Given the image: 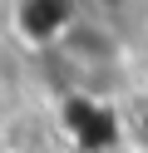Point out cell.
<instances>
[{
  "label": "cell",
  "instance_id": "3",
  "mask_svg": "<svg viewBox=\"0 0 148 153\" xmlns=\"http://www.w3.org/2000/svg\"><path fill=\"white\" fill-rule=\"evenodd\" d=\"M64 128L74 133L79 148L99 153V148L114 143L118 123H114V109H109V104H99V99H69V104H64Z\"/></svg>",
  "mask_w": 148,
  "mask_h": 153
},
{
  "label": "cell",
  "instance_id": "2",
  "mask_svg": "<svg viewBox=\"0 0 148 153\" xmlns=\"http://www.w3.org/2000/svg\"><path fill=\"white\" fill-rule=\"evenodd\" d=\"M64 59L74 64V69H84V74H99V69H114V59H118V45H114V35L104 30V25H94V20H74V30L64 35Z\"/></svg>",
  "mask_w": 148,
  "mask_h": 153
},
{
  "label": "cell",
  "instance_id": "1",
  "mask_svg": "<svg viewBox=\"0 0 148 153\" xmlns=\"http://www.w3.org/2000/svg\"><path fill=\"white\" fill-rule=\"evenodd\" d=\"M10 20H15V35L30 45H64V35L74 30L79 15L69 5H59V0H30V5L10 10Z\"/></svg>",
  "mask_w": 148,
  "mask_h": 153
},
{
  "label": "cell",
  "instance_id": "4",
  "mask_svg": "<svg viewBox=\"0 0 148 153\" xmlns=\"http://www.w3.org/2000/svg\"><path fill=\"white\" fill-rule=\"evenodd\" d=\"M5 153H20V148H5Z\"/></svg>",
  "mask_w": 148,
  "mask_h": 153
}]
</instances>
